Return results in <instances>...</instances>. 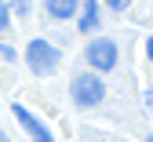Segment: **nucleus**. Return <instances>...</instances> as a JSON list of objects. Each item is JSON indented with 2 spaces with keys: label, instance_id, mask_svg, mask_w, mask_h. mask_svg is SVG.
Here are the masks:
<instances>
[{
  "label": "nucleus",
  "instance_id": "5",
  "mask_svg": "<svg viewBox=\"0 0 153 142\" xmlns=\"http://www.w3.org/2000/svg\"><path fill=\"white\" fill-rule=\"evenodd\" d=\"M99 26H102L99 0H80V7H76V29H80V33H95Z\"/></svg>",
  "mask_w": 153,
  "mask_h": 142
},
{
  "label": "nucleus",
  "instance_id": "8",
  "mask_svg": "<svg viewBox=\"0 0 153 142\" xmlns=\"http://www.w3.org/2000/svg\"><path fill=\"white\" fill-rule=\"evenodd\" d=\"M11 11L15 15H29V0H11Z\"/></svg>",
  "mask_w": 153,
  "mask_h": 142
},
{
  "label": "nucleus",
  "instance_id": "4",
  "mask_svg": "<svg viewBox=\"0 0 153 142\" xmlns=\"http://www.w3.org/2000/svg\"><path fill=\"white\" fill-rule=\"evenodd\" d=\"M11 113H15V120H18V124L26 128V135H29L33 142H55V138H51V131H48V128H44L40 120H36V117L22 106V102H15V106H11Z\"/></svg>",
  "mask_w": 153,
  "mask_h": 142
},
{
  "label": "nucleus",
  "instance_id": "7",
  "mask_svg": "<svg viewBox=\"0 0 153 142\" xmlns=\"http://www.w3.org/2000/svg\"><path fill=\"white\" fill-rule=\"evenodd\" d=\"M4 29H11V7L0 4V33H4Z\"/></svg>",
  "mask_w": 153,
  "mask_h": 142
},
{
  "label": "nucleus",
  "instance_id": "13",
  "mask_svg": "<svg viewBox=\"0 0 153 142\" xmlns=\"http://www.w3.org/2000/svg\"><path fill=\"white\" fill-rule=\"evenodd\" d=\"M0 142H11V138H7V135H0Z\"/></svg>",
  "mask_w": 153,
  "mask_h": 142
},
{
  "label": "nucleus",
  "instance_id": "10",
  "mask_svg": "<svg viewBox=\"0 0 153 142\" xmlns=\"http://www.w3.org/2000/svg\"><path fill=\"white\" fill-rule=\"evenodd\" d=\"M0 55H4V62H15V58H18V55H15V48H7V44L0 48Z\"/></svg>",
  "mask_w": 153,
  "mask_h": 142
},
{
  "label": "nucleus",
  "instance_id": "6",
  "mask_svg": "<svg viewBox=\"0 0 153 142\" xmlns=\"http://www.w3.org/2000/svg\"><path fill=\"white\" fill-rule=\"evenodd\" d=\"M44 7H48V15L51 18H73L76 15V7H80V0H44Z\"/></svg>",
  "mask_w": 153,
  "mask_h": 142
},
{
  "label": "nucleus",
  "instance_id": "3",
  "mask_svg": "<svg viewBox=\"0 0 153 142\" xmlns=\"http://www.w3.org/2000/svg\"><path fill=\"white\" fill-rule=\"evenodd\" d=\"M84 58H88V66L95 73H109L113 66H117V44L106 40V36H99V40H91V44L84 48Z\"/></svg>",
  "mask_w": 153,
  "mask_h": 142
},
{
  "label": "nucleus",
  "instance_id": "9",
  "mask_svg": "<svg viewBox=\"0 0 153 142\" xmlns=\"http://www.w3.org/2000/svg\"><path fill=\"white\" fill-rule=\"evenodd\" d=\"M106 7H113V11H128L131 0H106Z\"/></svg>",
  "mask_w": 153,
  "mask_h": 142
},
{
  "label": "nucleus",
  "instance_id": "11",
  "mask_svg": "<svg viewBox=\"0 0 153 142\" xmlns=\"http://www.w3.org/2000/svg\"><path fill=\"white\" fill-rule=\"evenodd\" d=\"M146 58H149V62H153V36L146 40Z\"/></svg>",
  "mask_w": 153,
  "mask_h": 142
},
{
  "label": "nucleus",
  "instance_id": "12",
  "mask_svg": "<svg viewBox=\"0 0 153 142\" xmlns=\"http://www.w3.org/2000/svg\"><path fill=\"white\" fill-rule=\"evenodd\" d=\"M146 106H149V113H153V91H146Z\"/></svg>",
  "mask_w": 153,
  "mask_h": 142
},
{
  "label": "nucleus",
  "instance_id": "1",
  "mask_svg": "<svg viewBox=\"0 0 153 142\" xmlns=\"http://www.w3.org/2000/svg\"><path fill=\"white\" fill-rule=\"evenodd\" d=\"M69 95H73L76 106H99L102 98H106V84H102L99 73H80V77H73Z\"/></svg>",
  "mask_w": 153,
  "mask_h": 142
},
{
  "label": "nucleus",
  "instance_id": "2",
  "mask_svg": "<svg viewBox=\"0 0 153 142\" xmlns=\"http://www.w3.org/2000/svg\"><path fill=\"white\" fill-rule=\"evenodd\" d=\"M26 66L36 73V77H48L59 69V48L48 44V40H29L26 48Z\"/></svg>",
  "mask_w": 153,
  "mask_h": 142
},
{
  "label": "nucleus",
  "instance_id": "14",
  "mask_svg": "<svg viewBox=\"0 0 153 142\" xmlns=\"http://www.w3.org/2000/svg\"><path fill=\"white\" fill-rule=\"evenodd\" d=\"M146 142H153V131H149V138H146Z\"/></svg>",
  "mask_w": 153,
  "mask_h": 142
}]
</instances>
